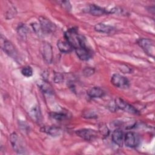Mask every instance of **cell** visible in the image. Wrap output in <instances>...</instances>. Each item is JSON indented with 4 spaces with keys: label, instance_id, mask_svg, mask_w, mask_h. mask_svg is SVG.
I'll list each match as a JSON object with an SVG mask.
<instances>
[{
    "label": "cell",
    "instance_id": "obj_10",
    "mask_svg": "<svg viewBox=\"0 0 155 155\" xmlns=\"http://www.w3.org/2000/svg\"><path fill=\"white\" fill-rule=\"evenodd\" d=\"M42 56L44 61L47 64H51L53 58V51L51 45L47 42H44L42 46Z\"/></svg>",
    "mask_w": 155,
    "mask_h": 155
},
{
    "label": "cell",
    "instance_id": "obj_14",
    "mask_svg": "<svg viewBox=\"0 0 155 155\" xmlns=\"http://www.w3.org/2000/svg\"><path fill=\"white\" fill-rule=\"evenodd\" d=\"M37 84L39 88L42 91V92L47 94H53L54 93L52 86L45 80H39L37 82Z\"/></svg>",
    "mask_w": 155,
    "mask_h": 155
},
{
    "label": "cell",
    "instance_id": "obj_1",
    "mask_svg": "<svg viewBox=\"0 0 155 155\" xmlns=\"http://www.w3.org/2000/svg\"><path fill=\"white\" fill-rule=\"evenodd\" d=\"M64 36L75 51L89 48L87 45L86 38L83 35L78 33L77 30L74 28L68 29L65 33Z\"/></svg>",
    "mask_w": 155,
    "mask_h": 155
},
{
    "label": "cell",
    "instance_id": "obj_24",
    "mask_svg": "<svg viewBox=\"0 0 155 155\" xmlns=\"http://www.w3.org/2000/svg\"><path fill=\"white\" fill-rule=\"evenodd\" d=\"M64 80L63 75L60 73H55L54 76V81L56 83H60Z\"/></svg>",
    "mask_w": 155,
    "mask_h": 155
},
{
    "label": "cell",
    "instance_id": "obj_11",
    "mask_svg": "<svg viewBox=\"0 0 155 155\" xmlns=\"http://www.w3.org/2000/svg\"><path fill=\"white\" fill-rule=\"evenodd\" d=\"M112 140L118 146L122 147L124 143V134L123 131L120 128L114 130L112 133Z\"/></svg>",
    "mask_w": 155,
    "mask_h": 155
},
{
    "label": "cell",
    "instance_id": "obj_7",
    "mask_svg": "<svg viewBox=\"0 0 155 155\" xmlns=\"http://www.w3.org/2000/svg\"><path fill=\"white\" fill-rule=\"evenodd\" d=\"M124 141L127 147L134 148L139 143V137L136 133L132 131H128L125 134Z\"/></svg>",
    "mask_w": 155,
    "mask_h": 155
},
{
    "label": "cell",
    "instance_id": "obj_23",
    "mask_svg": "<svg viewBox=\"0 0 155 155\" xmlns=\"http://www.w3.org/2000/svg\"><path fill=\"white\" fill-rule=\"evenodd\" d=\"M18 31L21 36L24 37L25 36L26 33L27 32V28L24 25H21L20 26H19V28H18Z\"/></svg>",
    "mask_w": 155,
    "mask_h": 155
},
{
    "label": "cell",
    "instance_id": "obj_19",
    "mask_svg": "<svg viewBox=\"0 0 155 155\" xmlns=\"http://www.w3.org/2000/svg\"><path fill=\"white\" fill-rule=\"evenodd\" d=\"M50 116L56 120H64L65 119L67 118V114L62 113H50Z\"/></svg>",
    "mask_w": 155,
    "mask_h": 155
},
{
    "label": "cell",
    "instance_id": "obj_6",
    "mask_svg": "<svg viewBox=\"0 0 155 155\" xmlns=\"http://www.w3.org/2000/svg\"><path fill=\"white\" fill-rule=\"evenodd\" d=\"M10 140L14 151L19 154L24 153L25 148L24 144L16 133H13L11 134L10 136Z\"/></svg>",
    "mask_w": 155,
    "mask_h": 155
},
{
    "label": "cell",
    "instance_id": "obj_5",
    "mask_svg": "<svg viewBox=\"0 0 155 155\" xmlns=\"http://www.w3.org/2000/svg\"><path fill=\"white\" fill-rule=\"evenodd\" d=\"M111 82L114 86L120 88H127L130 85L129 81L126 77L116 73L112 75Z\"/></svg>",
    "mask_w": 155,
    "mask_h": 155
},
{
    "label": "cell",
    "instance_id": "obj_8",
    "mask_svg": "<svg viewBox=\"0 0 155 155\" xmlns=\"http://www.w3.org/2000/svg\"><path fill=\"white\" fill-rule=\"evenodd\" d=\"M115 105L116 107L118 108L124 110L126 112H128L129 113L131 114H137L138 111L137 110L131 105L127 103L126 101H125L124 99L120 98V97H117L115 99Z\"/></svg>",
    "mask_w": 155,
    "mask_h": 155
},
{
    "label": "cell",
    "instance_id": "obj_22",
    "mask_svg": "<svg viewBox=\"0 0 155 155\" xmlns=\"http://www.w3.org/2000/svg\"><path fill=\"white\" fill-rule=\"evenodd\" d=\"M94 73V69L91 67H86L83 70V74L85 76L88 77L93 74Z\"/></svg>",
    "mask_w": 155,
    "mask_h": 155
},
{
    "label": "cell",
    "instance_id": "obj_25",
    "mask_svg": "<svg viewBox=\"0 0 155 155\" xmlns=\"http://www.w3.org/2000/svg\"><path fill=\"white\" fill-rule=\"evenodd\" d=\"M61 3V5L66 10H68V11H70L71 9V5L69 1H61L60 2Z\"/></svg>",
    "mask_w": 155,
    "mask_h": 155
},
{
    "label": "cell",
    "instance_id": "obj_3",
    "mask_svg": "<svg viewBox=\"0 0 155 155\" xmlns=\"http://www.w3.org/2000/svg\"><path fill=\"white\" fill-rule=\"evenodd\" d=\"M137 43L148 55L153 58L154 57L155 47L154 42L153 40L147 38H142L137 41Z\"/></svg>",
    "mask_w": 155,
    "mask_h": 155
},
{
    "label": "cell",
    "instance_id": "obj_4",
    "mask_svg": "<svg viewBox=\"0 0 155 155\" xmlns=\"http://www.w3.org/2000/svg\"><path fill=\"white\" fill-rule=\"evenodd\" d=\"M39 21L40 28L44 33H51L56 30V25L49 19L44 16H40L39 18Z\"/></svg>",
    "mask_w": 155,
    "mask_h": 155
},
{
    "label": "cell",
    "instance_id": "obj_2",
    "mask_svg": "<svg viewBox=\"0 0 155 155\" xmlns=\"http://www.w3.org/2000/svg\"><path fill=\"white\" fill-rule=\"evenodd\" d=\"M1 47L2 50L4 51V52H5L9 56L12 57L13 59L15 60L19 59V55L14 45L9 41L6 39L5 38H3L2 35H1Z\"/></svg>",
    "mask_w": 155,
    "mask_h": 155
},
{
    "label": "cell",
    "instance_id": "obj_20",
    "mask_svg": "<svg viewBox=\"0 0 155 155\" xmlns=\"http://www.w3.org/2000/svg\"><path fill=\"white\" fill-rule=\"evenodd\" d=\"M21 73L25 77H30L33 75V70L30 66L24 67L21 70Z\"/></svg>",
    "mask_w": 155,
    "mask_h": 155
},
{
    "label": "cell",
    "instance_id": "obj_9",
    "mask_svg": "<svg viewBox=\"0 0 155 155\" xmlns=\"http://www.w3.org/2000/svg\"><path fill=\"white\" fill-rule=\"evenodd\" d=\"M75 133L78 136L86 140H91L94 139L97 136V132L95 130L90 128L78 130Z\"/></svg>",
    "mask_w": 155,
    "mask_h": 155
},
{
    "label": "cell",
    "instance_id": "obj_16",
    "mask_svg": "<svg viewBox=\"0 0 155 155\" xmlns=\"http://www.w3.org/2000/svg\"><path fill=\"white\" fill-rule=\"evenodd\" d=\"M41 130L51 136H58L61 134L62 130L60 128L57 127H53V126H45L43 127Z\"/></svg>",
    "mask_w": 155,
    "mask_h": 155
},
{
    "label": "cell",
    "instance_id": "obj_17",
    "mask_svg": "<svg viewBox=\"0 0 155 155\" xmlns=\"http://www.w3.org/2000/svg\"><path fill=\"white\" fill-rule=\"evenodd\" d=\"M94 28L96 31L98 32L105 33H110L114 30L113 27L109 25H105L102 23L96 24Z\"/></svg>",
    "mask_w": 155,
    "mask_h": 155
},
{
    "label": "cell",
    "instance_id": "obj_18",
    "mask_svg": "<svg viewBox=\"0 0 155 155\" xmlns=\"http://www.w3.org/2000/svg\"><path fill=\"white\" fill-rule=\"evenodd\" d=\"M30 114L31 117L35 121H39L41 117V114L39 109L37 106L34 107L30 111Z\"/></svg>",
    "mask_w": 155,
    "mask_h": 155
},
{
    "label": "cell",
    "instance_id": "obj_21",
    "mask_svg": "<svg viewBox=\"0 0 155 155\" xmlns=\"http://www.w3.org/2000/svg\"><path fill=\"white\" fill-rule=\"evenodd\" d=\"M99 132L104 136L107 137L109 134V132H110L109 130H108V127L105 124H101L99 127Z\"/></svg>",
    "mask_w": 155,
    "mask_h": 155
},
{
    "label": "cell",
    "instance_id": "obj_12",
    "mask_svg": "<svg viewBox=\"0 0 155 155\" xmlns=\"http://www.w3.org/2000/svg\"><path fill=\"white\" fill-rule=\"evenodd\" d=\"M88 13L93 16H102L104 15L108 14V12L105 8L99 7L95 4H91L89 6Z\"/></svg>",
    "mask_w": 155,
    "mask_h": 155
},
{
    "label": "cell",
    "instance_id": "obj_15",
    "mask_svg": "<svg viewBox=\"0 0 155 155\" xmlns=\"http://www.w3.org/2000/svg\"><path fill=\"white\" fill-rule=\"evenodd\" d=\"M87 94L92 98H99L104 96V91L100 87H94L90 88L87 91Z\"/></svg>",
    "mask_w": 155,
    "mask_h": 155
},
{
    "label": "cell",
    "instance_id": "obj_13",
    "mask_svg": "<svg viewBox=\"0 0 155 155\" xmlns=\"http://www.w3.org/2000/svg\"><path fill=\"white\" fill-rule=\"evenodd\" d=\"M57 46L62 53H69L73 49L70 44L66 39H59L57 42Z\"/></svg>",
    "mask_w": 155,
    "mask_h": 155
}]
</instances>
